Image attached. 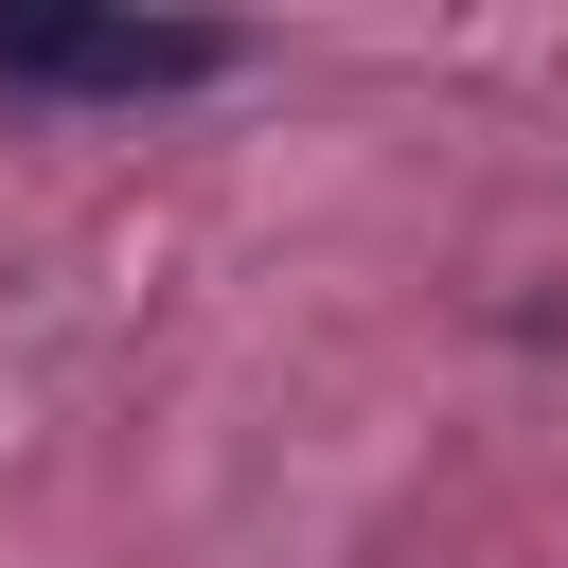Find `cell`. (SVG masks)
I'll return each instance as SVG.
<instances>
[{"instance_id": "6da1fadb", "label": "cell", "mask_w": 568, "mask_h": 568, "mask_svg": "<svg viewBox=\"0 0 568 568\" xmlns=\"http://www.w3.org/2000/svg\"><path fill=\"white\" fill-rule=\"evenodd\" d=\"M213 71H231V36H178V18H0V89L142 106V89H213Z\"/></svg>"}]
</instances>
